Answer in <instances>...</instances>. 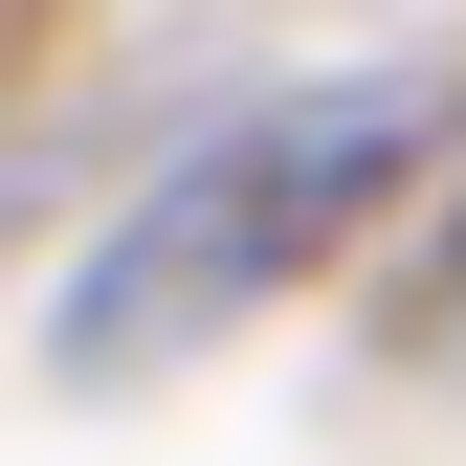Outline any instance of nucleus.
I'll return each instance as SVG.
<instances>
[{"instance_id": "obj_1", "label": "nucleus", "mask_w": 466, "mask_h": 466, "mask_svg": "<svg viewBox=\"0 0 466 466\" xmlns=\"http://www.w3.org/2000/svg\"><path fill=\"white\" fill-rule=\"evenodd\" d=\"M400 156H422V89H289V111H222L178 178L89 245V289H67V378H134V356H178V333H245L267 289H311V267L400 200Z\"/></svg>"}]
</instances>
